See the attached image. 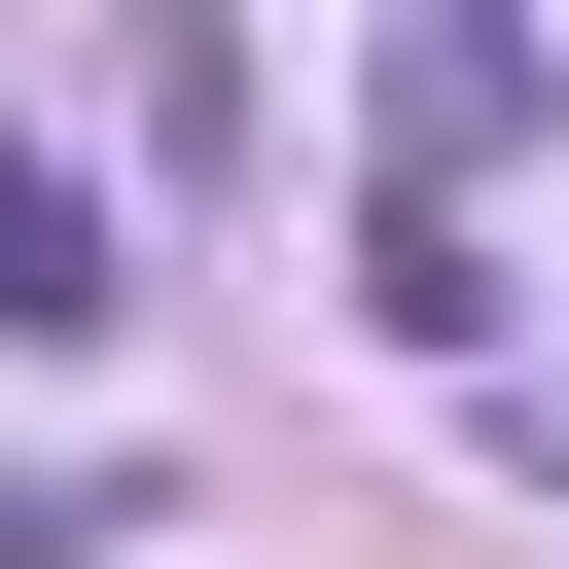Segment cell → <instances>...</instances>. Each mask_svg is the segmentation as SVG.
I'll use <instances>...</instances> for the list:
<instances>
[{
	"mask_svg": "<svg viewBox=\"0 0 569 569\" xmlns=\"http://www.w3.org/2000/svg\"><path fill=\"white\" fill-rule=\"evenodd\" d=\"M356 320H391V356H498V249H462V178H391V213H356Z\"/></svg>",
	"mask_w": 569,
	"mask_h": 569,
	"instance_id": "cell-3",
	"label": "cell"
},
{
	"mask_svg": "<svg viewBox=\"0 0 569 569\" xmlns=\"http://www.w3.org/2000/svg\"><path fill=\"white\" fill-rule=\"evenodd\" d=\"M107 320H142V284H107V178L0 142V356H107Z\"/></svg>",
	"mask_w": 569,
	"mask_h": 569,
	"instance_id": "cell-2",
	"label": "cell"
},
{
	"mask_svg": "<svg viewBox=\"0 0 569 569\" xmlns=\"http://www.w3.org/2000/svg\"><path fill=\"white\" fill-rule=\"evenodd\" d=\"M533 107H569V71H533V0H427V36H391V178H498Z\"/></svg>",
	"mask_w": 569,
	"mask_h": 569,
	"instance_id": "cell-1",
	"label": "cell"
}]
</instances>
